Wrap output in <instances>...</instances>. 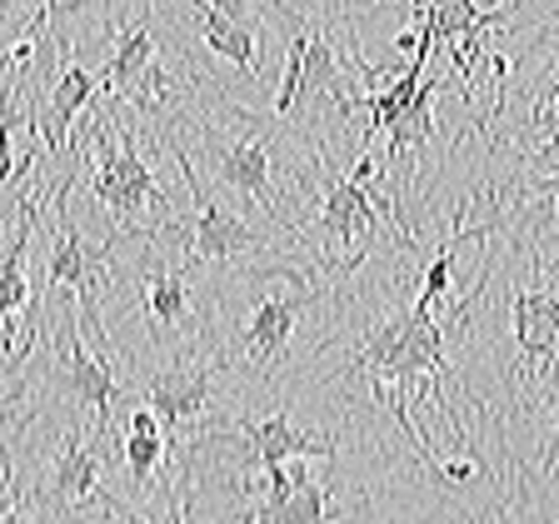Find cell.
<instances>
[{
	"label": "cell",
	"mask_w": 559,
	"mask_h": 524,
	"mask_svg": "<svg viewBox=\"0 0 559 524\" xmlns=\"http://www.w3.org/2000/svg\"><path fill=\"white\" fill-rule=\"evenodd\" d=\"M75 151L91 155V195L126 235H155L175 225V210L165 205V186L140 155L135 130L110 120V105L95 110V120L75 135Z\"/></svg>",
	"instance_id": "cell-1"
},
{
	"label": "cell",
	"mask_w": 559,
	"mask_h": 524,
	"mask_svg": "<svg viewBox=\"0 0 559 524\" xmlns=\"http://www.w3.org/2000/svg\"><path fill=\"white\" fill-rule=\"evenodd\" d=\"M270 11L285 25V81L275 91V110L270 116L285 126L295 110H320V105H335L340 116L355 110V95H349V75H370L384 81L390 70L370 66L360 50L340 56V46L330 40V31L310 15H300L290 0H270Z\"/></svg>",
	"instance_id": "cell-2"
},
{
	"label": "cell",
	"mask_w": 559,
	"mask_h": 524,
	"mask_svg": "<svg viewBox=\"0 0 559 524\" xmlns=\"http://www.w3.org/2000/svg\"><path fill=\"white\" fill-rule=\"evenodd\" d=\"M110 434L85 425H60L56 454L46 469H35V485L25 495V520H140L135 500H120L105 485V465H110Z\"/></svg>",
	"instance_id": "cell-3"
},
{
	"label": "cell",
	"mask_w": 559,
	"mask_h": 524,
	"mask_svg": "<svg viewBox=\"0 0 559 524\" xmlns=\"http://www.w3.org/2000/svg\"><path fill=\"white\" fill-rule=\"evenodd\" d=\"M310 165L320 170V180H325V190H320L325 200L314 205L310 230H300V245H310V265L320 270V275H349V270H360L370 240L384 235V221L370 195L374 160H370V151H360L355 170L335 175L325 151H310Z\"/></svg>",
	"instance_id": "cell-4"
},
{
	"label": "cell",
	"mask_w": 559,
	"mask_h": 524,
	"mask_svg": "<svg viewBox=\"0 0 559 524\" xmlns=\"http://www.w3.org/2000/svg\"><path fill=\"white\" fill-rule=\"evenodd\" d=\"M280 120H260V116H245L240 110V130H221V126H195V140H200V155H205L210 175L221 180L230 195H245L250 205L265 215L275 230H285L295 240L300 235V221H295L285 200L275 190V140H280Z\"/></svg>",
	"instance_id": "cell-5"
},
{
	"label": "cell",
	"mask_w": 559,
	"mask_h": 524,
	"mask_svg": "<svg viewBox=\"0 0 559 524\" xmlns=\"http://www.w3.org/2000/svg\"><path fill=\"white\" fill-rule=\"evenodd\" d=\"M70 186H75V170L60 175V186L50 190V215H56V240H50V260H46V285H66L81 305V325L95 335L100 355H110V330L100 320V295L110 285V260H116L120 240H85L81 225H75V210H70Z\"/></svg>",
	"instance_id": "cell-6"
},
{
	"label": "cell",
	"mask_w": 559,
	"mask_h": 524,
	"mask_svg": "<svg viewBox=\"0 0 559 524\" xmlns=\"http://www.w3.org/2000/svg\"><path fill=\"white\" fill-rule=\"evenodd\" d=\"M160 135H165V145H170L180 175H186L190 195H195V225H190V230H180V225H175V235H180V245H186V260H190V265H195V270L200 265H235V260H245V255H260V250H270V235H260L255 225L240 215V210H225L221 200L200 186L195 160L186 155L180 135H175V130H160Z\"/></svg>",
	"instance_id": "cell-7"
},
{
	"label": "cell",
	"mask_w": 559,
	"mask_h": 524,
	"mask_svg": "<svg viewBox=\"0 0 559 524\" xmlns=\"http://www.w3.org/2000/svg\"><path fill=\"white\" fill-rule=\"evenodd\" d=\"M535 270L539 275H530L514 290V374H520V390L530 380H555L559 349V290L545 275V250H535Z\"/></svg>",
	"instance_id": "cell-8"
},
{
	"label": "cell",
	"mask_w": 559,
	"mask_h": 524,
	"mask_svg": "<svg viewBox=\"0 0 559 524\" xmlns=\"http://www.w3.org/2000/svg\"><path fill=\"white\" fill-rule=\"evenodd\" d=\"M310 275H320V270L314 265L310 270H290V290L265 295V300L250 310L240 340H235L245 360L255 365L260 380H270V374L280 370V360L290 355V335H295V325H300V314L320 300V285H314Z\"/></svg>",
	"instance_id": "cell-9"
},
{
	"label": "cell",
	"mask_w": 559,
	"mask_h": 524,
	"mask_svg": "<svg viewBox=\"0 0 559 524\" xmlns=\"http://www.w3.org/2000/svg\"><path fill=\"white\" fill-rule=\"evenodd\" d=\"M190 260H160L151 255L145 265L135 270V285H140V310H145V325H151L155 345H170V340H200L205 345V320L195 310V295H190Z\"/></svg>",
	"instance_id": "cell-10"
},
{
	"label": "cell",
	"mask_w": 559,
	"mask_h": 524,
	"mask_svg": "<svg viewBox=\"0 0 559 524\" xmlns=\"http://www.w3.org/2000/svg\"><path fill=\"white\" fill-rule=\"evenodd\" d=\"M260 485H265V495L255 504H245L240 520H349L345 504L330 500L325 479H314L310 465H300V454L265 469Z\"/></svg>",
	"instance_id": "cell-11"
},
{
	"label": "cell",
	"mask_w": 559,
	"mask_h": 524,
	"mask_svg": "<svg viewBox=\"0 0 559 524\" xmlns=\"http://www.w3.org/2000/svg\"><path fill=\"white\" fill-rule=\"evenodd\" d=\"M195 31L215 56H225L250 85H260V56H255V21L250 0H190Z\"/></svg>",
	"instance_id": "cell-12"
},
{
	"label": "cell",
	"mask_w": 559,
	"mask_h": 524,
	"mask_svg": "<svg viewBox=\"0 0 559 524\" xmlns=\"http://www.w3.org/2000/svg\"><path fill=\"white\" fill-rule=\"evenodd\" d=\"M240 434H245V450H250V465L265 475V469L285 465V460H330L335 454V440H330L325 430H310V425H295L285 409H275V415L265 419H240Z\"/></svg>",
	"instance_id": "cell-13"
},
{
	"label": "cell",
	"mask_w": 559,
	"mask_h": 524,
	"mask_svg": "<svg viewBox=\"0 0 559 524\" xmlns=\"http://www.w3.org/2000/svg\"><path fill=\"white\" fill-rule=\"evenodd\" d=\"M95 85H100V75H91L81 60H66V70L50 81L46 105H35V116H31V130H35V140H40V160H50V155L66 151L70 126L85 116Z\"/></svg>",
	"instance_id": "cell-14"
},
{
	"label": "cell",
	"mask_w": 559,
	"mask_h": 524,
	"mask_svg": "<svg viewBox=\"0 0 559 524\" xmlns=\"http://www.w3.org/2000/svg\"><path fill=\"white\" fill-rule=\"evenodd\" d=\"M31 235H35V190H31V175L21 186V221H15V235L0 255V349L11 340V320L21 310H31L35 290H31V275H25V255H31Z\"/></svg>",
	"instance_id": "cell-15"
},
{
	"label": "cell",
	"mask_w": 559,
	"mask_h": 524,
	"mask_svg": "<svg viewBox=\"0 0 559 524\" xmlns=\"http://www.w3.org/2000/svg\"><path fill=\"white\" fill-rule=\"evenodd\" d=\"M116 31V50H110V66L100 70V85H105V100H120L126 95V85L135 81L140 70L151 66L155 56H160V46H155V31L151 21H135V25H110Z\"/></svg>",
	"instance_id": "cell-16"
},
{
	"label": "cell",
	"mask_w": 559,
	"mask_h": 524,
	"mask_svg": "<svg viewBox=\"0 0 559 524\" xmlns=\"http://www.w3.org/2000/svg\"><path fill=\"white\" fill-rule=\"evenodd\" d=\"M180 100H186L180 75H175V70H165L160 56H155L151 66H145L135 81L126 85V95H120L116 105H130V110H135V116H145V120H160V116H170Z\"/></svg>",
	"instance_id": "cell-17"
},
{
	"label": "cell",
	"mask_w": 559,
	"mask_h": 524,
	"mask_svg": "<svg viewBox=\"0 0 559 524\" xmlns=\"http://www.w3.org/2000/svg\"><path fill=\"white\" fill-rule=\"evenodd\" d=\"M535 130H539V145L524 151V180H549V175H559V116H549Z\"/></svg>",
	"instance_id": "cell-18"
},
{
	"label": "cell",
	"mask_w": 559,
	"mask_h": 524,
	"mask_svg": "<svg viewBox=\"0 0 559 524\" xmlns=\"http://www.w3.org/2000/svg\"><path fill=\"white\" fill-rule=\"evenodd\" d=\"M25 116H15V91L5 81H0V190L11 186V175H15V145H11V135H15V126H21Z\"/></svg>",
	"instance_id": "cell-19"
},
{
	"label": "cell",
	"mask_w": 559,
	"mask_h": 524,
	"mask_svg": "<svg viewBox=\"0 0 559 524\" xmlns=\"http://www.w3.org/2000/svg\"><path fill=\"white\" fill-rule=\"evenodd\" d=\"M549 116H559V66L549 70V85L539 91V100L530 105V116H524V130H535V126H545Z\"/></svg>",
	"instance_id": "cell-20"
},
{
	"label": "cell",
	"mask_w": 559,
	"mask_h": 524,
	"mask_svg": "<svg viewBox=\"0 0 559 524\" xmlns=\"http://www.w3.org/2000/svg\"><path fill=\"white\" fill-rule=\"evenodd\" d=\"M539 475L545 479L559 475V415H555V425H549V434H545V450H539Z\"/></svg>",
	"instance_id": "cell-21"
},
{
	"label": "cell",
	"mask_w": 559,
	"mask_h": 524,
	"mask_svg": "<svg viewBox=\"0 0 559 524\" xmlns=\"http://www.w3.org/2000/svg\"><path fill=\"white\" fill-rule=\"evenodd\" d=\"M0 11H5V0H0Z\"/></svg>",
	"instance_id": "cell-22"
}]
</instances>
